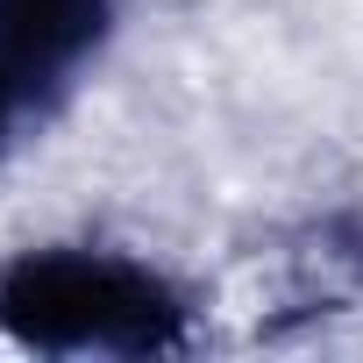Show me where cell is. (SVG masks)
<instances>
[{"label":"cell","instance_id":"6da1fadb","mask_svg":"<svg viewBox=\"0 0 363 363\" xmlns=\"http://www.w3.org/2000/svg\"><path fill=\"white\" fill-rule=\"evenodd\" d=\"M0 335L36 356H178L193 306L143 257L43 242L0 264Z\"/></svg>","mask_w":363,"mask_h":363},{"label":"cell","instance_id":"7a4b0ae2","mask_svg":"<svg viewBox=\"0 0 363 363\" xmlns=\"http://www.w3.org/2000/svg\"><path fill=\"white\" fill-rule=\"evenodd\" d=\"M114 22L121 0H0V164L65 107Z\"/></svg>","mask_w":363,"mask_h":363}]
</instances>
